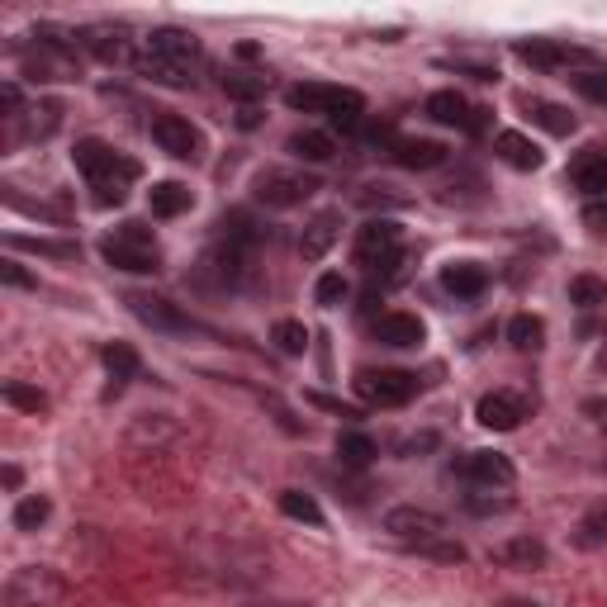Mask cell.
Instances as JSON below:
<instances>
[{
  "instance_id": "1",
  "label": "cell",
  "mask_w": 607,
  "mask_h": 607,
  "mask_svg": "<svg viewBox=\"0 0 607 607\" xmlns=\"http://www.w3.org/2000/svg\"><path fill=\"white\" fill-rule=\"evenodd\" d=\"M200 67H204V47L195 34H185V29H157L152 39H142L138 72L148 76V82L167 86V90H185V86H195Z\"/></svg>"
},
{
  "instance_id": "2",
  "label": "cell",
  "mask_w": 607,
  "mask_h": 607,
  "mask_svg": "<svg viewBox=\"0 0 607 607\" xmlns=\"http://www.w3.org/2000/svg\"><path fill=\"white\" fill-rule=\"evenodd\" d=\"M285 105L299 115H323L332 129H361L365 115V95L347 90V86H323V82H299L285 90Z\"/></svg>"
},
{
  "instance_id": "3",
  "label": "cell",
  "mask_w": 607,
  "mask_h": 607,
  "mask_svg": "<svg viewBox=\"0 0 607 607\" xmlns=\"http://www.w3.org/2000/svg\"><path fill=\"white\" fill-rule=\"evenodd\" d=\"M100 257L105 266L115 270H129V276H152V270H162V247H157V237L142 228V223H124L100 243Z\"/></svg>"
},
{
  "instance_id": "4",
  "label": "cell",
  "mask_w": 607,
  "mask_h": 607,
  "mask_svg": "<svg viewBox=\"0 0 607 607\" xmlns=\"http://www.w3.org/2000/svg\"><path fill=\"white\" fill-rule=\"evenodd\" d=\"M72 162L90 185H100V181H129L134 185L138 181V162L134 157H124L119 148H109L105 138H82L72 148Z\"/></svg>"
},
{
  "instance_id": "5",
  "label": "cell",
  "mask_w": 607,
  "mask_h": 607,
  "mask_svg": "<svg viewBox=\"0 0 607 607\" xmlns=\"http://www.w3.org/2000/svg\"><path fill=\"white\" fill-rule=\"evenodd\" d=\"M356 262L380 276V270H394L404 262V233H398L394 219H371L365 228L356 233Z\"/></svg>"
},
{
  "instance_id": "6",
  "label": "cell",
  "mask_w": 607,
  "mask_h": 607,
  "mask_svg": "<svg viewBox=\"0 0 607 607\" xmlns=\"http://www.w3.org/2000/svg\"><path fill=\"white\" fill-rule=\"evenodd\" d=\"M6 598H10V607H62V598H67V584H62L47 565H24V569L10 574Z\"/></svg>"
},
{
  "instance_id": "7",
  "label": "cell",
  "mask_w": 607,
  "mask_h": 607,
  "mask_svg": "<svg viewBox=\"0 0 607 607\" xmlns=\"http://www.w3.org/2000/svg\"><path fill=\"white\" fill-rule=\"evenodd\" d=\"M82 47L100 57L105 67H138V62H142L134 29H124V24H90V29H82Z\"/></svg>"
},
{
  "instance_id": "8",
  "label": "cell",
  "mask_w": 607,
  "mask_h": 607,
  "mask_svg": "<svg viewBox=\"0 0 607 607\" xmlns=\"http://www.w3.org/2000/svg\"><path fill=\"white\" fill-rule=\"evenodd\" d=\"M385 532L394 541H404V546L418 551V546H427V541H441L446 536V518L433 513V508L404 503V508H390V513H385Z\"/></svg>"
},
{
  "instance_id": "9",
  "label": "cell",
  "mask_w": 607,
  "mask_h": 607,
  "mask_svg": "<svg viewBox=\"0 0 607 607\" xmlns=\"http://www.w3.org/2000/svg\"><path fill=\"white\" fill-rule=\"evenodd\" d=\"M318 190V175L309 171H262L257 175V204L266 210H295Z\"/></svg>"
},
{
  "instance_id": "10",
  "label": "cell",
  "mask_w": 607,
  "mask_h": 607,
  "mask_svg": "<svg viewBox=\"0 0 607 607\" xmlns=\"http://www.w3.org/2000/svg\"><path fill=\"white\" fill-rule=\"evenodd\" d=\"M356 394L371 408H404L408 398L418 394V375H408V371H361Z\"/></svg>"
},
{
  "instance_id": "11",
  "label": "cell",
  "mask_w": 607,
  "mask_h": 607,
  "mask_svg": "<svg viewBox=\"0 0 607 607\" xmlns=\"http://www.w3.org/2000/svg\"><path fill=\"white\" fill-rule=\"evenodd\" d=\"M427 119L446 124V129H460V134H484L489 129V109L470 105L460 90H433L427 95Z\"/></svg>"
},
{
  "instance_id": "12",
  "label": "cell",
  "mask_w": 607,
  "mask_h": 607,
  "mask_svg": "<svg viewBox=\"0 0 607 607\" xmlns=\"http://www.w3.org/2000/svg\"><path fill=\"white\" fill-rule=\"evenodd\" d=\"M152 142L167 157H175V162H200V152H204V134L181 115H157L152 119Z\"/></svg>"
},
{
  "instance_id": "13",
  "label": "cell",
  "mask_w": 607,
  "mask_h": 607,
  "mask_svg": "<svg viewBox=\"0 0 607 607\" xmlns=\"http://www.w3.org/2000/svg\"><path fill=\"white\" fill-rule=\"evenodd\" d=\"M460 479H466V484H479V489H508L513 484V460H508L503 451H466L451 466Z\"/></svg>"
},
{
  "instance_id": "14",
  "label": "cell",
  "mask_w": 607,
  "mask_h": 607,
  "mask_svg": "<svg viewBox=\"0 0 607 607\" xmlns=\"http://www.w3.org/2000/svg\"><path fill=\"white\" fill-rule=\"evenodd\" d=\"M513 53L536 72H561V67H588L594 53L588 47H569V43H551V39H532V43H518Z\"/></svg>"
},
{
  "instance_id": "15",
  "label": "cell",
  "mask_w": 607,
  "mask_h": 607,
  "mask_svg": "<svg viewBox=\"0 0 607 607\" xmlns=\"http://www.w3.org/2000/svg\"><path fill=\"white\" fill-rule=\"evenodd\" d=\"M475 418H479V427H489V433H518L522 418H526V398L508 394V390H493V394L479 398Z\"/></svg>"
},
{
  "instance_id": "16",
  "label": "cell",
  "mask_w": 607,
  "mask_h": 607,
  "mask_svg": "<svg viewBox=\"0 0 607 607\" xmlns=\"http://www.w3.org/2000/svg\"><path fill=\"white\" fill-rule=\"evenodd\" d=\"M338 233H342V214L338 210L313 214L309 223H303V233H299V257L303 262H323L332 252V243H338Z\"/></svg>"
},
{
  "instance_id": "17",
  "label": "cell",
  "mask_w": 607,
  "mask_h": 607,
  "mask_svg": "<svg viewBox=\"0 0 607 607\" xmlns=\"http://www.w3.org/2000/svg\"><path fill=\"white\" fill-rule=\"evenodd\" d=\"M423 338H427V328L418 313H380L375 318V342H385V347L408 351V347H423Z\"/></svg>"
},
{
  "instance_id": "18",
  "label": "cell",
  "mask_w": 607,
  "mask_h": 607,
  "mask_svg": "<svg viewBox=\"0 0 607 607\" xmlns=\"http://www.w3.org/2000/svg\"><path fill=\"white\" fill-rule=\"evenodd\" d=\"M390 157L404 171H433V167L446 162V148H441V142H433V138H394L390 142Z\"/></svg>"
},
{
  "instance_id": "19",
  "label": "cell",
  "mask_w": 607,
  "mask_h": 607,
  "mask_svg": "<svg viewBox=\"0 0 607 607\" xmlns=\"http://www.w3.org/2000/svg\"><path fill=\"white\" fill-rule=\"evenodd\" d=\"M129 303H134V313L142 318V323L157 328V332H185L190 328V318L162 295H129Z\"/></svg>"
},
{
  "instance_id": "20",
  "label": "cell",
  "mask_w": 607,
  "mask_h": 607,
  "mask_svg": "<svg viewBox=\"0 0 607 607\" xmlns=\"http://www.w3.org/2000/svg\"><path fill=\"white\" fill-rule=\"evenodd\" d=\"M441 290L456 299H479L489 290V270L479 262H451V266H441Z\"/></svg>"
},
{
  "instance_id": "21",
  "label": "cell",
  "mask_w": 607,
  "mask_h": 607,
  "mask_svg": "<svg viewBox=\"0 0 607 607\" xmlns=\"http://www.w3.org/2000/svg\"><path fill=\"white\" fill-rule=\"evenodd\" d=\"M493 565H508V569H541L546 565V546H541L536 536H513V541H499V546L489 551Z\"/></svg>"
},
{
  "instance_id": "22",
  "label": "cell",
  "mask_w": 607,
  "mask_h": 607,
  "mask_svg": "<svg viewBox=\"0 0 607 607\" xmlns=\"http://www.w3.org/2000/svg\"><path fill=\"white\" fill-rule=\"evenodd\" d=\"M493 152H499V157H503V162L513 167V171H536L541 162H546L536 142L526 138V134H518V129H503L499 138H493Z\"/></svg>"
},
{
  "instance_id": "23",
  "label": "cell",
  "mask_w": 607,
  "mask_h": 607,
  "mask_svg": "<svg viewBox=\"0 0 607 607\" xmlns=\"http://www.w3.org/2000/svg\"><path fill=\"white\" fill-rule=\"evenodd\" d=\"M569 181L579 185L588 200H607V152H598V148L584 152L579 162L569 167Z\"/></svg>"
},
{
  "instance_id": "24",
  "label": "cell",
  "mask_w": 607,
  "mask_h": 607,
  "mask_svg": "<svg viewBox=\"0 0 607 607\" xmlns=\"http://www.w3.org/2000/svg\"><path fill=\"white\" fill-rule=\"evenodd\" d=\"M526 115H532L536 129H546L555 138H569L574 129H579V119H574L565 105H555V100H526Z\"/></svg>"
},
{
  "instance_id": "25",
  "label": "cell",
  "mask_w": 607,
  "mask_h": 607,
  "mask_svg": "<svg viewBox=\"0 0 607 607\" xmlns=\"http://www.w3.org/2000/svg\"><path fill=\"white\" fill-rule=\"evenodd\" d=\"M574 546H579V551H598V546H607V499L588 503V513L574 522Z\"/></svg>"
},
{
  "instance_id": "26",
  "label": "cell",
  "mask_w": 607,
  "mask_h": 607,
  "mask_svg": "<svg viewBox=\"0 0 607 607\" xmlns=\"http://www.w3.org/2000/svg\"><path fill=\"white\" fill-rule=\"evenodd\" d=\"M148 204H152L157 219H175V214H185L190 204H195V195H190V185H181V181H162V185H152Z\"/></svg>"
},
{
  "instance_id": "27",
  "label": "cell",
  "mask_w": 607,
  "mask_h": 607,
  "mask_svg": "<svg viewBox=\"0 0 607 607\" xmlns=\"http://www.w3.org/2000/svg\"><path fill=\"white\" fill-rule=\"evenodd\" d=\"M100 361H105L109 380H115V390H124V385H129V380L138 375V351H134L129 342H105Z\"/></svg>"
},
{
  "instance_id": "28",
  "label": "cell",
  "mask_w": 607,
  "mask_h": 607,
  "mask_svg": "<svg viewBox=\"0 0 607 607\" xmlns=\"http://www.w3.org/2000/svg\"><path fill=\"white\" fill-rule=\"evenodd\" d=\"M270 90V76L266 72H228L223 76V95L237 105H252V100H262V95Z\"/></svg>"
},
{
  "instance_id": "29",
  "label": "cell",
  "mask_w": 607,
  "mask_h": 607,
  "mask_svg": "<svg viewBox=\"0 0 607 607\" xmlns=\"http://www.w3.org/2000/svg\"><path fill=\"white\" fill-rule=\"evenodd\" d=\"M290 152L303 157V162H332V157H338V142H332V134H323V129H299L290 138Z\"/></svg>"
},
{
  "instance_id": "30",
  "label": "cell",
  "mask_w": 607,
  "mask_h": 607,
  "mask_svg": "<svg viewBox=\"0 0 607 607\" xmlns=\"http://www.w3.org/2000/svg\"><path fill=\"white\" fill-rule=\"evenodd\" d=\"M375 456H380V446L365 433H338V460L347 470H365Z\"/></svg>"
},
{
  "instance_id": "31",
  "label": "cell",
  "mask_w": 607,
  "mask_h": 607,
  "mask_svg": "<svg viewBox=\"0 0 607 607\" xmlns=\"http://www.w3.org/2000/svg\"><path fill=\"white\" fill-rule=\"evenodd\" d=\"M280 513L295 518V522L323 526V508H318V499H313V493H303V489H285L280 493Z\"/></svg>"
},
{
  "instance_id": "32",
  "label": "cell",
  "mask_w": 607,
  "mask_h": 607,
  "mask_svg": "<svg viewBox=\"0 0 607 607\" xmlns=\"http://www.w3.org/2000/svg\"><path fill=\"white\" fill-rule=\"evenodd\" d=\"M508 342H513L518 351H541L546 347V323L532 313H518L513 323H508Z\"/></svg>"
},
{
  "instance_id": "33",
  "label": "cell",
  "mask_w": 607,
  "mask_h": 607,
  "mask_svg": "<svg viewBox=\"0 0 607 607\" xmlns=\"http://www.w3.org/2000/svg\"><path fill=\"white\" fill-rule=\"evenodd\" d=\"M10 247L34 252V257H53V262H72L76 257V243H53V237H24V233H10Z\"/></svg>"
},
{
  "instance_id": "34",
  "label": "cell",
  "mask_w": 607,
  "mask_h": 607,
  "mask_svg": "<svg viewBox=\"0 0 607 607\" xmlns=\"http://www.w3.org/2000/svg\"><path fill=\"white\" fill-rule=\"evenodd\" d=\"M508 508H513V499H508L503 489L470 484V493H466V513H475V518H493V513H508Z\"/></svg>"
},
{
  "instance_id": "35",
  "label": "cell",
  "mask_w": 607,
  "mask_h": 607,
  "mask_svg": "<svg viewBox=\"0 0 607 607\" xmlns=\"http://www.w3.org/2000/svg\"><path fill=\"white\" fill-rule=\"evenodd\" d=\"M270 342H276L285 356H303V351H309V328L295 323V318H280V323L270 328Z\"/></svg>"
},
{
  "instance_id": "36",
  "label": "cell",
  "mask_w": 607,
  "mask_h": 607,
  "mask_svg": "<svg viewBox=\"0 0 607 607\" xmlns=\"http://www.w3.org/2000/svg\"><path fill=\"white\" fill-rule=\"evenodd\" d=\"M47 518H53V503H47L43 493H29V499L14 503V526H20V532H39Z\"/></svg>"
},
{
  "instance_id": "37",
  "label": "cell",
  "mask_w": 607,
  "mask_h": 607,
  "mask_svg": "<svg viewBox=\"0 0 607 607\" xmlns=\"http://www.w3.org/2000/svg\"><path fill=\"white\" fill-rule=\"evenodd\" d=\"M6 404L10 408H20V413H43L47 408V394L43 390H34V385H24V380H6Z\"/></svg>"
},
{
  "instance_id": "38",
  "label": "cell",
  "mask_w": 607,
  "mask_h": 607,
  "mask_svg": "<svg viewBox=\"0 0 607 607\" xmlns=\"http://www.w3.org/2000/svg\"><path fill=\"white\" fill-rule=\"evenodd\" d=\"M569 303H579V309H598V303H607V285L598 276H574L569 280Z\"/></svg>"
},
{
  "instance_id": "39",
  "label": "cell",
  "mask_w": 607,
  "mask_h": 607,
  "mask_svg": "<svg viewBox=\"0 0 607 607\" xmlns=\"http://www.w3.org/2000/svg\"><path fill=\"white\" fill-rule=\"evenodd\" d=\"M29 115V124H24V134L29 138H47L57 129V115H62V105H53V100H43V105H34V109H24Z\"/></svg>"
},
{
  "instance_id": "40",
  "label": "cell",
  "mask_w": 607,
  "mask_h": 607,
  "mask_svg": "<svg viewBox=\"0 0 607 607\" xmlns=\"http://www.w3.org/2000/svg\"><path fill=\"white\" fill-rule=\"evenodd\" d=\"M418 555H427V561H441V565H460L466 561V546L451 536H441V541H427V546H418Z\"/></svg>"
},
{
  "instance_id": "41",
  "label": "cell",
  "mask_w": 607,
  "mask_h": 607,
  "mask_svg": "<svg viewBox=\"0 0 607 607\" xmlns=\"http://www.w3.org/2000/svg\"><path fill=\"white\" fill-rule=\"evenodd\" d=\"M574 90H579L584 100H594V105H607V72H594V67L579 72L574 76Z\"/></svg>"
},
{
  "instance_id": "42",
  "label": "cell",
  "mask_w": 607,
  "mask_h": 607,
  "mask_svg": "<svg viewBox=\"0 0 607 607\" xmlns=\"http://www.w3.org/2000/svg\"><path fill=\"white\" fill-rule=\"evenodd\" d=\"M313 299L323 303V309H332V303H342V299H347V280L338 276V270H328V276H318V285H313Z\"/></svg>"
},
{
  "instance_id": "43",
  "label": "cell",
  "mask_w": 607,
  "mask_h": 607,
  "mask_svg": "<svg viewBox=\"0 0 607 607\" xmlns=\"http://www.w3.org/2000/svg\"><path fill=\"white\" fill-rule=\"evenodd\" d=\"M90 190H95V204H100V210H115V204L129 200V181H100Z\"/></svg>"
},
{
  "instance_id": "44",
  "label": "cell",
  "mask_w": 607,
  "mask_h": 607,
  "mask_svg": "<svg viewBox=\"0 0 607 607\" xmlns=\"http://www.w3.org/2000/svg\"><path fill=\"white\" fill-rule=\"evenodd\" d=\"M584 228L598 233V237H607V200H588V204H584Z\"/></svg>"
},
{
  "instance_id": "45",
  "label": "cell",
  "mask_w": 607,
  "mask_h": 607,
  "mask_svg": "<svg viewBox=\"0 0 607 607\" xmlns=\"http://www.w3.org/2000/svg\"><path fill=\"white\" fill-rule=\"evenodd\" d=\"M0 280H6V285H14V290H34V276H29V270L20 266V262H0Z\"/></svg>"
},
{
  "instance_id": "46",
  "label": "cell",
  "mask_w": 607,
  "mask_h": 607,
  "mask_svg": "<svg viewBox=\"0 0 607 607\" xmlns=\"http://www.w3.org/2000/svg\"><path fill=\"white\" fill-rule=\"evenodd\" d=\"M309 404H313V408H328V413H338V418H361L356 408H347L342 398H328V394H309Z\"/></svg>"
},
{
  "instance_id": "47",
  "label": "cell",
  "mask_w": 607,
  "mask_h": 607,
  "mask_svg": "<svg viewBox=\"0 0 607 607\" xmlns=\"http://www.w3.org/2000/svg\"><path fill=\"white\" fill-rule=\"evenodd\" d=\"M433 446H437V437L423 433V437H408L404 446H398V451H404V456H418V451H433Z\"/></svg>"
},
{
  "instance_id": "48",
  "label": "cell",
  "mask_w": 607,
  "mask_h": 607,
  "mask_svg": "<svg viewBox=\"0 0 607 607\" xmlns=\"http://www.w3.org/2000/svg\"><path fill=\"white\" fill-rule=\"evenodd\" d=\"M493 607H541V603H526V598H503V603H493Z\"/></svg>"
},
{
  "instance_id": "49",
  "label": "cell",
  "mask_w": 607,
  "mask_h": 607,
  "mask_svg": "<svg viewBox=\"0 0 607 607\" xmlns=\"http://www.w3.org/2000/svg\"><path fill=\"white\" fill-rule=\"evenodd\" d=\"M247 607H309V603H247Z\"/></svg>"
}]
</instances>
